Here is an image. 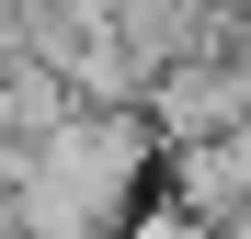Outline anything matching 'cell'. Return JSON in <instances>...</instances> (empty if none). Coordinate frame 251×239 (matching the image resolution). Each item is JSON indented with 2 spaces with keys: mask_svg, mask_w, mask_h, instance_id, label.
<instances>
[{
  "mask_svg": "<svg viewBox=\"0 0 251 239\" xmlns=\"http://www.w3.org/2000/svg\"><path fill=\"white\" fill-rule=\"evenodd\" d=\"M149 159H160V126L137 103H69V114H46L34 137L0 148L12 239H126Z\"/></svg>",
  "mask_w": 251,
  "mask_h": 239,
  "instance_id": "6da1fadb",
  "label": "cell"
}]
</instances>
